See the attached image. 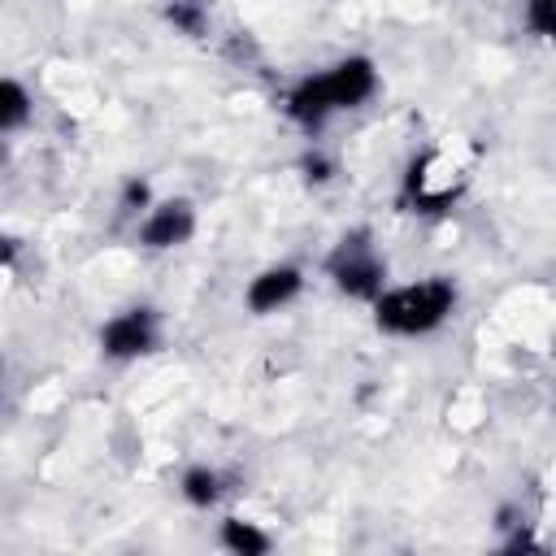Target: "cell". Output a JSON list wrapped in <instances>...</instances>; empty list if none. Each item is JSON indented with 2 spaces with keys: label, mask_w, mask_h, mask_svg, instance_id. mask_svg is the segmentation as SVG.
<instances>
[{
  "label": "cell",
  "mask_w": 556,
  "mask_h": 556,
  "mask_svg": "<svg viewBox=\"0 0 556 556\" xmlns=\"http://www.w3.org/2000/svg\"><path fill=\"white\" fill-rule=\"evenodd\" d=\"M22 256V239L17 235H0V269H13Z\"/></svg>",
  "instance_id": "15"
},
{
  "label": "cell",
  "mask_w": 556,
  "mask_h": 556,
  "mask_svg": "<svg viewBox=\"0 0 556 556\" xmlns=\"http://www.w3.org/2000/svg\"><path fill=\"white\" fill-rule=\"evenodd\" d=\"M300 174H304V182H330L334 178V161L321 148H313V152L300 156Z\"/></svg>",
  "instance_id": "14"
},
{
  "label": "cell",
  "mask_w": 556,
  "mask_h": 556,
  "mask_svg": "<svg viewBox=\"0 0 556 556\" xmlns=\"http://www.w3.org/2000/svg\"><path fill=\"white\" fill-rule=\"evenodd\" d=\"M156 195H152V182L148 178H139V174H130L126 182H122V195H117V208L126 213V217H139L148 204H152Z\"/></svg>",
  "instance_id": "13"
},
{
  "label": "cell",
  "mask_w": 556,
  "mask_h": 556,
  "mask_svg": "<svg viewBox=\"0 0 556 556\" xmlns=\"http://www.w3.org/2000/svg\"><path fill=\"white\" fill-rule=\"evenodd\" d=\"M217 543H222L226 552H235V556H265V552L274 547V534H269V530H261L256 521L226 517V521L217 526Z\"/></svg>",
  "instance_id": "9"
},
{
  "label": "cell",
  "mask_w": 556,
  "mask_h": 556,
  "mask_svg": "<svg viewBox=\"0 0 556 556\" xmlns=\"http://www.w3.org/2000/svg\"><path fill=\"white\" fill-rule=\"evenodd\" d=\"M326 278L339 295L356 300V304H369L382 287H387V256L374 248V235L369 226H356L348 230L330 252H326Z\"/></svg>",
  "instance_id": "3"
},
{
  "label": "cell",
  "mask_w": 556,
  "mask_h": 556,
  "mask_svg": "<svg viewBox=\"0 0 556 556\" xmlns=\"http://www.w3.org/2000/svg\"><path fill=\"white\" fill-rule=\"evenodd\" d=\"M378 87H382V78H378L374 56L352 52V56H339V61L295 78L282 109L304 135H317L334 113H352V109L369 104L378 96Z\"/></svg>",
  "instance_id": "1"
},
{
  "label": "cell",
  "mask_w": 556,
  "mask_h": 556,
  "mask_svg": "<svg viewBox=\"0 0 556 556\" xmlns=\"http://www.w3.org/2000/svg\"><path fill=\"white\" fill-rule=\"evenodd\" d=\"M100 352L109 361H139L148 352H156L161 343V321H156V308L148 304H130L122 313H113L104 326H100Z\"/></svg>",
  "instance_id": "5"
},
{
  "label": "cell",
  "mask_w": 556,
  "mask_h": 556,
  "mask_svg": "<svg viewBox=\"0 0 556 556\" xmlns=\"http://www.w3.org/2000/svg\"><path fill=\"white\" fill-rule=\"evenodd\" d=\"M300 291H304V269H300L295 261H274V265H265V269H256V274L248 278V287H243V308H248L252 317H269V313H278V308L295 304Z\"/></svg>",
  "instance_id": "7"
},
{
  "label": "cell",
  "mask_w": 556,
  "mask_h": 556,
  "mask_svg": "<svg viewBox=\"0 0 556 556\" xmlns=\"http://www.w3.org/2000/svg\"><path fill=\"white\" fill-rule=\"evenodd\" d=\"M195 235V204L187 195L152 200L135 222V243L143 252H174Z\"/></svg>",
  "instance_id": "4"
},
{
  "label": "cell",
  "mask_w": 556,
  "mask_h": 556,
  "mask_svg": "<svg viewBox=\"0 0 556 556\" xmlns=\"http://www.w3.org/2000/svg\"><path fill=\"white\" fill-rule=\"evenodd\" d=\"M178 495H182V504H191V508H213V504L226 495V478H222V469H213V465H187L182 478H178Z\"/></svg>",
  "instance_id": "8"
},
{
  "label": "cell",
  "mask_w": 556,
  "mask_h": 556,
  "mask_svg": "<svg viewBox=\"0 0 556 556\" xmlns=\"http://www.w3.org/2000/svg\"><path fill=\"white\" fill-rule=\"evenodd\" d=\"M456 195H460V178H456V169H447V161L439 152L413 156V165L404 174V200L417 213H443L456 204Z\"/></svg>",
  "instance_id": "6"
},
{
  "label": "cell",
  "mask_w": 556,
  "mask_h": 556,
  "mask_svg": "<svg viewBox=\"0 0 556 556\" xmlns=\"http://www.w3.org/2000/svg\"><path fill=\"white\" fill-rule=\"evenodd\" d=\"M165 22H169L178 35L195 39V35H204L208 13H204V4H200V0H165Z\"/></svg>",
  "instance_id": "11"
},
{
  "label": "cell",
  "mask_w": 556,
  "mask_h": 556,
  "mask_svg": "<svg viewBox=\"0 0 556 556\" xmlns=\"http://www.w3.org/2000/svg\"><path fill=\"white\" fill-rule=\"evenodd\" d=\"M30 113H35V100H30L26 83H17L13 74H0V139L22 130L30 122Z\"/></svg>",
  "instance_id": "10"
},
{
  "label": "cell",
  "mask_w": 556,
  "mask_h": 556,
  "mask_svg": "<svg viewBox=\"0 0 556 556\" xmlns=\"http://www.w3.org/2000/svg\"><path fill=\"white\" fill-rule=\"evenodd\" d=\"M460 304V287L447 274H426L417 282H400V287H382L369 308H374V326L391 339H426L434 330H443L452 321Z\"/></svg>",
  "instance_id": "2"
},
{
  "label": "cell",
  "mask_w": 556,
  "mask_h": 556,
  "mask_svg": "<svg viewBox=\"0 0 556 556\" xmlns=\"http://www.w3.org/2000/svg\"><path fill=\"white\" fill-rule=\"evenodd\" d=\"M521 26L539 43H547L556 35V0H521Z\"/></svg>",
  "instance_id": "12"
}]
</instances>
